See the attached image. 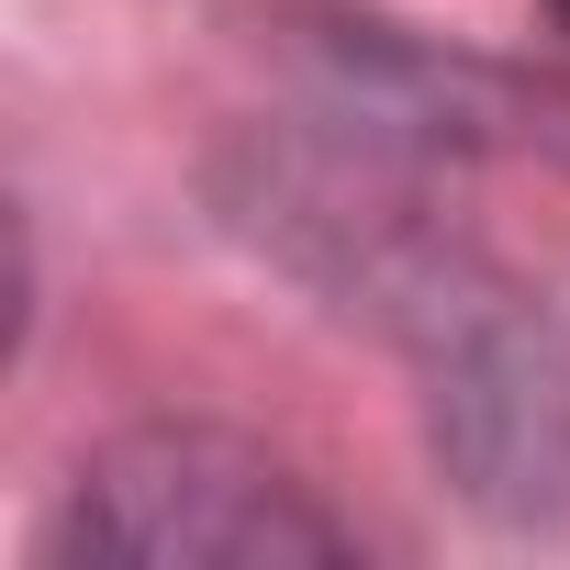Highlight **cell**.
Instances as JSON below:
<instances>
[{
    "instance_id": "3957f363",
    "label": "cell",
    "mask_w": 570,
    "mask_h": 570,
    "mask_svg": "<svg viewBox=\"0 0 570 570\" xmlns=\"http://www.w3.org/2000/svg\"><path fill=\"white\" fill-rule=\"evenodd\" d=\"M548 23H559V35H570V0H548Z\"/></svg>"
},
{
    "instance_id": "6da1fadb",
    "label": "cell",
    "mask_w": 570,
    "mask_h": 570,
    "mask_svg": "<svg viewBox=\"0 0 570 570\" xmlns=\"http://www.w3.org/2000/svg\"><path fill=\"white\" fill-rule=\"evenodd\" d=\"M425 157L436 135L336 101L303 135H257V157L224 168V202L279 268L414 358L448 481L481 514L537 525L570 503V325L425 202Z\"/></svg>"
},
{
    "instance_id": "7a4b0ae2",
    "label": "cell",
    "mask_w": 570,
    "mask_h": 570,
    "mask_svg": "<svg viewBox=\"0 0 570 570\" xmlns=\"http://www.w3.org/2000/svg\"><path fill=\"white\" fill-rule=\"evenodd\" d=\"M370 525L336 514L292 459H268L235 425L146 414L101 436L46 525V559H358Z\"/></svg>"
}]
</instances>
